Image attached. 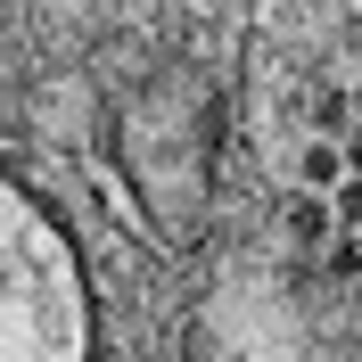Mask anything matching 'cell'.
Instances as JSON below:
<instances>
[{"mask_svg": "<svg viewBox=\"0 0 362 362\" xmlns=\"http://www.w3.org/2000/svg\"><path fill=\"white\" fill-rule=\"evenodd\" d=\"M354 115H362V90H354Z\"/></svg>", "mask_w": 362, "mask_h": 362, "instance_id": "7", "label": "cell"}, {"mask_svg": "<svg viewBox=\"0 0 362 362\" xmlns=\"http://www.w3.org/2000/svg\"><path fill=\"white\" fill-rule=\"evenodd\" d=\"M329 206H338V223H346V230H362V173H346L338 189H329Z\"/></svg>", "mask_w": 362, "mask_h": 362, "instance_id": "5", "label": "cell"}, {"mask_svg": "<svg viewBox=\"0 0 362 362\" xmlns=\"http://www.w3.org/2000/svg\"><path fill=\"white\" fill-rule=\"evenodd\" d=\"M305 124H313V132H329V140H346V132L362 124V115H354V90L313 83V99H305Z\"/></svg>", "mask_w": 362, "mask_h": 362, "instance_id": "2", "label": "cell"}, {"mask_svg": "<svg viewBox=\"0 0 362 362\" xmlns=\"http://www.w3.org/2000/svg\"><path fill=\"white\" fill-rule=\"evenodd\" d=\"M346 165H354V173H362V124H354V132H346Z\"/></svg>", "mask_w": 362, "mask_h": 362, "instance_id": "6", "label": "cell"}, {"mask_svg": "<svg viewBox=\"0 0 362 362\" xmlns=\"http://www.w3.org/2000/svg\"><path fill=\"white\" fill-rule=\"evenodd\" d=\"M321 272H329V280H362V230H338V239L321 247Z\"/></svg>", "mask_w": 362, "mask_h": 362, "instance_id": "4", "label": "cell"}, {"mask_svg": "<svg viewBox=\"0 0 362 362\" xmlns=\"http://www.w3.org/2000/svg\"><path fill=\"white\" fill-rule=\"evenodd\" d=\"M296 173H305V189H338L354 165H346V140H329V132H313V148L296 157Z\"/></svg>", "mask_w": 362, "mask_h": 362, "instance_id": "3", "label": "cell"}, {"mask_svg": "<svg viewBox=\"0 0 362 362\" xmlns=\"http://www.w3.org/2000/svg\"><path fill=\"white\" fill-rule=\"evenodd\" d=\"M338 206H329V189H305V198H288V239H296V247H329V239H338Z\"/></svg>", "mask_w": 362, "mask_h": 362, "instance_id": "1", "label": "cell"}]
</instances>
